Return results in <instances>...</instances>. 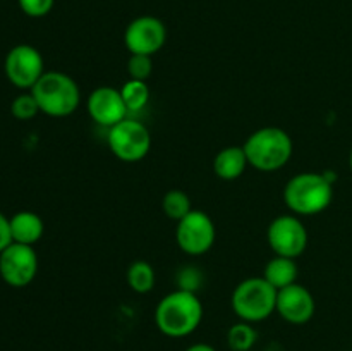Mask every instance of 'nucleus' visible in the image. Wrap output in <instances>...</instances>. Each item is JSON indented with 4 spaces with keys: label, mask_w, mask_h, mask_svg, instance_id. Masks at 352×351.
<instances>
[{
    "label": "nucleus",
    "mask_w": 352,
    "mask_h": 351,
    "mask_svg": "<svg viewBox=\"0 0 352 351\" xmlns=\"http://www.w3.org/2000/svg\"><path fill=\"white\" fill-rule=\"evenodd\" d=\"M203 320V303L195 291L175 289L158 301L155 308V326L172 339L188 337Z\"/></svg>",
    "instance_id": "f257e3e1"
},
{
    "label": "nucleus",
    "mask_w": 352,
    "mask_h": 351,
    "mask_svg": "<svg viewBox=\"0 0 352 351\" xmlns=\"http://www.w3.org/2000/svg\"><path fill=\"white\" fill-rule=\"evenodd\" d=\"M248 164L260 172H275L289 164L294 143L287 131L277 126L260 127L243 145Z\"/></svg>",
    "instance_id": "f03ea898"
},
{
    "label": "nucleus",
    "mask_w": 352,
    "mask_h": 351,
    "mask_svg": "<svg viewBox=\"0 0 352 351\" xmlns=\"http://www.w3.org/2000/svg\"><path fill=\"white\" fill-rule=\"evenodd\" d=\"M333 200L332 179L318 172H301L292 176L284 188V202L291 213L308 217L322 213Z\"/></svg>",
    "instance_id": "7ed1b4c3"
},
{
    "label": "nucleus",
    "mask_w": 352,
    "mask_h": 351,
    "mask_svg": "<svg viewBox=\"0 0 352 351\" xmlns=\"http://www.w3.org/2000/svg\"><path fill=\"white\" fill-rule=\"evenodd\" d=\"M30 92L36 98L40 112L57 119L74 114L81 103V89L76 79L60 71H45Z\"/></svg>",
    "instance_id": "20e7f679"
},
{
    "label": "nucleus",
    "mask_w": 352,
    "mask_h": 351,
    "mask_svg": "<svg viewBox=\"0 0 352 351\" xmlns=\"http://www.w3.org/2000/svg\"><path fill=\"white\" fill-rule=\"evenodd\" d=\"M230 306L243 322H263L277 308V289L265 277H248L234 288Z\"/></svg>",
    "instance_id": "39448f33"
},
{
    "label": "nucleus",
    "mask_w": 352,
    "mask_h": 351,
    "mask_svg": "<svg viewBox=\"0 0 352 351\" xmlns=\"http://www.w3.org/2000/svg\"><path fill=\"white\" fill-rule=\"evenodd\" d=\"M109 148L120 162L134 164L150 153L151 134L143 123L126 117L109 129Z\"/></svg>",
    "instance_id": "423d86ee"
},
{
    "label": "nucleus",
    "mask_w": 352,
    "mask_h": 351,
    "mask_svg": "<svg viewBox=\"0 0 352 351\" xmlns=\"http://www.w3.org/2000/svg\"><path fill=\"white\" fill-rule=\"evenodd\" d=\"M267 241L277 257L298 258L308 248V231L305 222L294 213L275 217L267 229Z\"/></svg>",
    "instance_id": "0eeeda50"
},
{
    "label": "nucleus",
    "mask_w": 352,
    "mask_h": 351,
    "mask_svg": "<svg viewBox=\"0 0 352 351\" xmlns=\"http://www.w3.org/2000/svg\"><path fill=\"white\" fill-rule=\"evenodd\" d=\"M217 231L212 217L203 210L192 209L184 219H181L175 227V241L177 246L191 257H199L212 250L215 244Z\"/></svg>",
    "instance_id": "6e6552de"
},
{
    "label": "nucleus",
    "mask_w": 352,
    "mask_h": 351,
    "mask_svg": "<svg viewBox=\"0 0 352 351\" xmlns=\"http://www.w3.org/2000/svg\"><path fill=\"white\" fill-rule=\"evenodd\" d=\"M3 71L10 85L19 89H31L45 74L43 55L33 45H16L7 52Z\"/></svg>",
    "instance_id": "1a4fd4ad"
},
{
    "label": "nucleus",
    "mask_w": 352,
    "mask_h": 351,
    "mask_svg": "<svg viewBox=\"0 0 352 351\" xmlns=\"http://www.w3.org/2000/svg\"><path fill=\"white\" fill-rule=\"evenodd\" d=\"M38 274V255L30 244L12 243L0 253V277L10 288H26Z\"/></svg>",
    "instance_id": "9d476101"
},
{
    "label": "nucleus",
    "mask_w": 352,
    "mask_h": 351,
    "mask_svg": "<svg viewBox=\"0 0 352 351\" xmlns=\"http://www.w3.org/2000/svg\"><path fill=\"white\" fill-rule=\"evenodd\" d=\"M167 41V26L155 16H140L127 24L124 45L131 55H150L164 48Z\"/></svg>",
    "instance_id": "9b49d317"
},
{
    "label": "nucleus",
    "mask_w": 352,
    "mask_h": 351,
    "mask_svg": "<svg viewBox=\"0 0 352 351\" xmlns=\"http://www.w3.org/2000/svg\"><path fill=\"white\" fill-rule=\"evenodd\" d=\"M275 312L292 326H302L313 319L316 312L315 296L306 286L294 282L277 291V308Z\"/></svg>",
    "instance_id": "f8f14e48"
},
{
    "label": "nucleus",
    "mask_w": 352,
    "mask_h": 351,
    "mask_svg": "<svg viewBox=\"0 0 352 351\" xmlns=\"http://www.w3.org/2000/svg\"><path fill=\"white\" fill-rule=\"evenodd\" d=\"M86 110L91 120L109 129L126 119L129 114L120 95V89L112 88V86H100L93 89L86 100Z\"/></svg>",
    "instance_id": "ddd939ff"
},
{
    "label": "nucleus",
    "mask_w": 352,
    "mask_h": 351,
    "mask_svg": "<svg viewBox=\"0 0 352 351\" xmlns=\"http://www.w3.org/2000/svg\"><path fill=\"white\" fill-rule=\"evenodd\" d=\"M10 234H12V243L19 244H36L43 237L45 222L36 212L31 210H21L9 217Z\"/></svg>",
    "instance_id": "4468645a"
},
{
    "label": "nucleus",
    "mask_w": 352,
    "mask_h": 351,
    "mask_svg": "<svg viewBox=\"0 0 352 351\" xmlns=\"http://www.w3.org/2000/svg\"><path fill=\"white\" fill-rule=\"evenodd\" d=\"M248 158L243 147H226L213 158V172L222 181H236L244 174L248 167Z\"/></svg>",
    "instance_id": "2eb2a0df"
},
{
    "label": "nucleus",
    "mask_w": 352,
    "mask_h": 351,
    "mask_svg": "<svg viewBox=\"0 0 352 351\" xmlns=\"http://www.w3.org/2000/svg\"><path fill=\"white\" fill-rule=\"evenodd\" d=\"M263 277L274 286L275 289H284L287 286L298 282V264L294 258L287 257H277L272 258L267 265H265Z\"/></svg>",
    "instance_id": "dca6fc26"
},
{
    "label": "nucleus",
    "mask_w": 352,
    "mask_h": 351,
    "mask_svg": "<svg viewBox=\"0 0 352 351\" xmlns=\"http://www.w3.org/2000/svg\"><path fill=\"white\" fill-rule=\"evenodd\" d=\"M126 279L127 286L134 292H138V295H146V292H150L155 288L157 275H155V268L151 267V264H148L146 260H136L127 268Z\"/></svg>",
    "instance_id": "f3484780"
},
{
    "label": "nucleus",
    "mask_w": 352,
    "mask_h": 351,
    "mask_svg": "<svg viewBox=\"0 0 352 351\" xmlns=\"http://www.w3.org/2000/svg\"><path fill=\"white\" fill-rule=\"evenodd\" d=\"M120 95L129 112H140L150 102V86L146 81L127 79L120 88Z\"/></svg>",
    "instance_id": "a211bd4d"
},
{
    "label": "nucleus",
    "mask_w": 352,
    "mask_h": 351,
    "mask_svg": "<svg viewBox=\"0 0 352 351\" xmlns=\"http://www.w3.org/2000/svg\"><path fill=\"white\" fill-rule=\"evenodd\" d=\"M162 210H164V213L168 219L179 222L192 210L191 198L182 189H170L162 198Z\"/></svg>",
    "instance_id": "6ab92c4d"
},
{
    "label": "nucleus",
    "mask_w": 352,
    "mask_h": 351,
    "mask_svg": "<svg viewBox=\"0 0 352 351\" xmlns=\"http://www.w3.org/2000/svg\"><path fill=\"white\" fill-rule=\"evenodd\" d=\"M258 339L256 329L250 322H237L227 330V344L234 351H251Z\"/></svg>",
    "instance_id": "aec40b11"
},
{
    "label": "nucleus",
    "mask_w": 352,
    "mask_h": 351,
    "mask_svg": "<svg viewBox=\"0 0 352 351\" xmlns=\"http://www.w3.org/2000/svg\"><path fill=\"white\" fill-rule=\"evenodd\" d=\"M10 114L16 117L17 120H31L40 114V107H38L36 98L33 93H21L10 103Z\"/></svg>",
    "instance_id": "412c9836"
},
{
    "label": "nucleus",
    "mask_w": 352,
    "mask_h": 351,
    "mask_svg": "<svg viewBox=\"0 0 352 351\" xmlns=\"http://www.w3.org/2000/svg\"><path fill=\"white\" fill-rule=\"evenodd\" d=\"M127 72H129V79L148 81L153 72V61L150 55H131L127 61Z\"/></svg>",
    "instance_id": "4be33fe9"
},
{
    "label": "nucleus",
    "mask_w": 352,
    "mask_h": 351,
    "mask_svg": "<svg viewBox=\"0 0 352 351\" xmlns=\"http://www.w3.org/2000/svg\"><path fill=\"white\" fill-rule=\"evenodd\" d=\"M19 9L30 17H45L54 9L55 0H17Z\"/></svg>",
    "instance_id": "5701e85b"
},
{
    "label": "nucleus",
    "mask_w": 352,
    "mask_h": 351,
    "mask_svg": "<svg viewBox=\"0 0 352 351\" xmlns=\"http://www.w3.org/2000/svg\"><path fill=\"white\" fill-rule=\"evenodd\" d=\"M9 244H12V234H10L9 217L0 212V253L6 250Z\"/></svg>",
    "instance_id": "b1692460"
},
{
    "label": "nucleus",
    "mask_w": 352,
    "mask_h": 351,
    "mask_svg": "<svg viewBox=\"0 0 352 351\" xmlns=\"http://www.w3.org/2000/svg\"><path fill=\"white\" fill-rule=\"evenodd\" d=\"M186 351H217V350L213 346H210V344L196 343V344H191V346H189Z\"/></svg>",
    "instance_id": "393cba45"
},
{
    "label": "nucleus",
    "mask_w": 352,
    "mask_h": 351,
    "mask_svg": "<svg viewBox=\"0 0 352 351\" xmlns=\"http://www.w3.org/2000/svg\"><path fill=\"white\" fill-rule=\"evenodd\" d=\"M349 165H351V171H352V150H351V153H349Z\"/></svg>",
    "instance_id": "a878e982"
}]
</instances>
